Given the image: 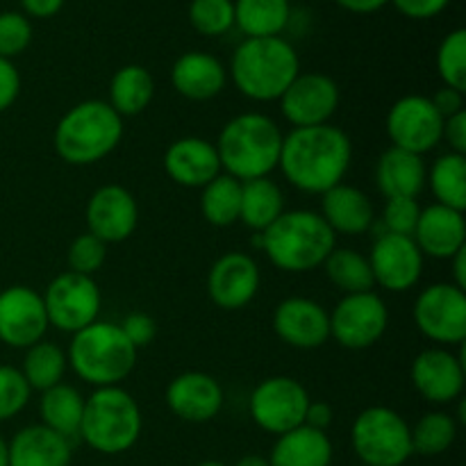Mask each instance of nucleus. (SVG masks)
<instances>
[{
	"label": "nucleus",
	"instance_id": "cd10ccee",
	"mask_svg": "<svg viewBox=\"0 0 466 466\" xmlns=\"http://www.w3.org/2000/svg\"><path fill=\"white\" fill-rule=\"evenodd\" d=\"M332 441L328 432L314 431L309 426H299L285 435L276 437V444L268 453L271 466H330Z\"/></svg>",
	"mask_w": 466,
	"mask_h": 466
},
{
	"label": "nucleus",
	"instance_id": "dca6fc26",
	"mask_svg": "<svg viewBox=\"0 0 466 466\" xmlns=\"http://www.w3.org/2000/svg\"><path fill=\"white\" fill-rule=\"evenodd\" d=\"M373 282L391 294H405L419 285L423 273V262L419 246L412 237L380 232L369 250Z\"/></svg>",
	"mask_w": 466,
	"mask_h": 466
},
{
	"label": "nucleus",
	"instance_id": "4468645a",
	"mask_svg": "<svg viewBox=\"0 0 466 466\" xmlns=\"http://www.w3.org/2000/svg\"><path fill=\"white\" fill-rule=\"evenodd\" d=\"M280 114L291 127H314L330 123L339 109L341 91L330 76L300 71L280 96Z\"/></svg>",
	"mask_w": 466,
	"mask_h": 466
},
{
	"label": "nucleus",
	"instance_id": "423d86ee",
	"mask_svg": "<svg viewBox=\"0 0 466 466\" xmlns=\"http://www.w3.org/2000/svg\"><path fill=\"white\" fill-rule=\"evenodd\" d=\"M139 350L126 339L118 323L94 321L71 335L66 360L80 380L96 387H118L137 367Z\"/></svg>",
	"mask_w": 466,
	"mask_h": 466
},
{
	"label": "nucleus",
	"instance_id": "ea45409f",
	"mask_svg": "<svg viewBox=\"0 0 466 466\" xmlns=\"http://www.w3.org/2000/svg\"><path fill=\"white\" fill-rule=\"evenodd\" d=\"M105 259H107V244L94 237L91 232H82L71 241L66 253L68 271L80 273V276H91L103 268Z\"/></svg>",
	"mask_w": 466,
	"mask_h": 466
},
{
	"label": "nucleus",
	"instance_id": "13d9d810",
	"mask_svg": "<svg viewBox=\"0 0 466 466\" xmlns=\"http://www.w3.org/2000/svg\"><path fill=\"white\" fill-rule=\"evenodd\" d=\"M360 466H367V464H360Z\"/></svg>",
	"mask_w": 466,
	"mask_h": 466
},
{
	"label": "nucleus",
	"instance_id": "393cba45",
	"mask_svg": "<svg viewBox=\"0 0 466 466\" xmlns=\"http://www.w3.org/2000/svg\"><path fill=\"white\" fill-rule=\"evenodd\" d=\"M321 218L335 235H364L376 223V209L369 194L353 185L339 182L321 194Z\"/></svg>",
	"mask_w": 466,
	"mask_h": 466
},
{
	"label": "nucleus",
	"instance_id": "f257e3e1",
	"mask_svg": "<svg viewBox=\"0 0 466 466\" xmlns=\"http://www.w3.org/2000/svg\"><path fill=\"white\" fill-rule=\"evenodd\" d=\"M353 162V141L339 126L291 127L282 139L278 168L303 194L321 196L344 182Z\"/></svg>",
	"mask_w": 466,
	"mask_h": 466
},
{
	"label": "nucleus",
	"instance_id": "a18cd8bd",
	"mask_svg": "<svg viewBox=\"0 0 466 466\" xmlns=\"http://www.w3.org/2000/svg\"><path fill=\"white\" fill-rule=\"evenodd\" d=\"M21 94V73L12 59L0 57V114L7 112Z\"/></svg>",
	"mask_w": 466,
	"mask_h": 466
},
{
	"label": "nucleus",
	"instance_id": "6ab92c4d",
	"mask_svg": "<svg viewBox=\"0 0 466 466\" xmlns=\"http://www.w3.org/2000/svg\"><path fill=\"white\" fill-rule=\"evenodd\" d=\"M262 282L258 262L248 253L230 250L214 259L208 271V296L218 309L237 312L255 300Z\"/></svg>",
	"mask_w": 466,
	"mask_h": 466
},
{
	"label": "nucleus",
	"instance_id": "c03bdc74",
	"mask_svg": "<svg viewBox=\"0 0 466 466\" xmlns=\"http://www.w3.org/2000/svg\"><path fill=\"white\" fill-rule=\"evenodd\" d=\"M118 328H121L126 339L130 341L137 350L150 346L155 337H157V321L146 312H130L121 323H118Z\"/></svg>",
	"mask_w": 466,
	"mask_h": 466
},
{
	"label": "nucleus",
	"instance_id": "ddd939ff",
	"mask_svg": "<svg viewBox=\"0 0 466 466\" xmlns=\"http://www.w3.org/2000/svg\"><path fill=\"white\" fill-rule=\"evenodd\" d=\"M385 130L391 146L423 157L441 144L444 118L435 109L431 96L410 94L391 105L385 118Z\"/></svg>",
	"mask_w": 466,
	"mask_h": 466
},
{
	"label": "nucleus",
	"instance_id": "4d7b16f0",
	"mask_svg": "<svg viewBox=\"0 0 466 466\" xmlns=\"http://www.w3.org/2000/svg\"><path fill=\"white\" fill-rule=\"evenodd\" d=\"M198 466H228V464L218 462V460H208V462H200Z\"/></svg>",
	"mask_w": 466,
	"mask_h": 466
},
{
	"label": "nucleus",
	"instance_id": "bb28decb",
	"mask_svg": "<svg viewBox=\"0 0 466 466\" xmlns=\"http://www.w3.org/2000/svg\"><path fill=\"white\" fill-rule=\"evenodd\" d=\"M9 466H71V440L50 428L35 423L25 426L7 441Z\"/></svg>",
	"mask_w": 466,
	"mask_h": 466
},
{
	"label": "nucleus",
	"instance_id": "37998d69",
	"mask_svg": "<svg viewBox=\"0 0 466 466\" xmlns=\"http://www.w3.org/2000/svg\"><path fill=\"white\" fill-rule=\"evenodd\" d=\"M419 214H421V205H419L417 198L385 200V208H382V214H380L382 232L412 237L414 228H417V221H419Z\"/></svg>",
	"mask_w": 466,
	"mask_h": 466
},
{
	"label": "nucleus",
	"instance_id": "9d476101",
	"mask_svg": "<svg viewBox=\"0 0 466 466\" xmlns=\"http://www.w3.org/2000/svg\"><path fill=\"white\" fill-rule=\"evenodd\" d=\"M41 299H44L50 328L68 332V335H76L77 330L98 321L100 308H103L98 282L91 276H80L73 271L55 276Z\"/></svg>",
	"mask_w": 466,
	"mask_h": 466
},
{
	"label": "nucleus",
	"instance_id": "a19ab883",
	"mask_svg": "<svg viewBox=\"0 0 466 466\" xmlns=\"http://www.w3.org/2000/svg\"><path fill=\"white\" fill-rule=\"evenodd\" d=\"M32 390L21 369L0 364V423L18 417L30 403Z\"/></svg>",
	"mask_w": 466,
	"mask_h": 466
},
{
	"label": "nucleus",
	"instance_id": "7ed1b4c3",
	"mask_svg": "<svg viewBox=\"0 0 466 466\" xmlns=\"http://www.w3.org/2000/svg\"><path fill=\"white\" fill-rule=\"evenodd\" d=\"M300 73V59L285 36L244 39L232 53L228 77L244 98L255 103L280 100Z\"/></svg>",
	"mask_w": 466,
	"mask_h": 466
},
{
	"label": "nucleus",
	"instance_id": "a211bd4d",
	"mask_svg": "<svg viewBox=\"0 0 466 466\" xmlns=\"http://www.w3.org/2000/svg\"><path fill=\"white\" fill-rule=\"evenodd\" d=\"M86 232L103 244H121L135 235L139 226V205L130 189L121 185H103L89 196L85 208Z\"/></svg>",
	"mask_w": 466,
	"mask_h": 466
},
{
	"label": "nucleus",
	"instance_id": "6e6552de",
	"mask_svg": "<svg viewBox=\"0 0 466 466\" xmlns=\"http://www.w3.org/2000/svg\"><path fill=\"white\" fill-rule=\"evenodd\" d=\"M350 446L367 466H403L414 455L410 423L387 405H371L355 417Z\"/></svg>",
	"mask_w": 466,
	"mask_h": 466
},
{
	"label": "nucleus",
	"instance_id": "8fccbe9b",
	"mask_svg": "<svg viewBox=\"0 0 466 466\" xmlns=\"http://www.w3.org/2000/svg\"><path fill=\"white\" fill-rule=\"evenodd\" d=\"M332 419H335V412H332L330 403H326V400H309L308 412H305V426L326 432L330 428Z\"/></svg>",
	"mask_w": 466,
	"mask_h": 466
},
{
	"label": "nucleus",
	"instance_id": "20e7f679",
	"mask_svg": "<svg viewBox=\"0 0 466 466\" xmlns=\"http://www.w3.org/2000/svg\"><path fill=\"white\" fill-rule=\"evenodd\" d=\"M258 244L280 271L308 273L326 262L337 235L314 209H285L273 226L259 232Z\"/></svg>",
	"mask_w": 466,
	"mask_h": 466
},
{
	"label": "nucleus",
	"instance_id": "c9c22d12",
	"mask_svg": "<svg viewBox=\"0 0 466 466\" xmlns=\"http://www.w3.org/2000/svg\"><path fill=\"white\" fill-rule=\"evenodd\" d=\"M241 182L228 173L214 177L200 189V214L214 228H230L239 223Z\"/></svg>",
	"mask_w": 466,
	"mask_h": 466
},
{
	"label": "nucleus",
	"instance_id": "9b49d317",
	"mask_svg": "<svg viewBox=\"0 0 466 466\" xmlns=\"http://www.w3.org/2000/svg\"><path fill=\"white\" fill-rule=\"evenodd\" d=\"M414 326L437 346H462L466 339V291L453 282L428 285L412 308Z\"/></svg>",
	"mask_w": 466,
	"mask_h": 466
},
{
	"label": "nucleus",
	"instance_id": "72a5a7b5",
	"mask_svg": "<svg viewBox=\"0 0 466 466\" xmlns=\"http://www.w3.org/2000/svg\"><path fill=\"white\" fill-rule=\"evenodd\" d=\"M321 267L323 271H326L328 280H330L344 296L373 291V287H376L369 258L367 255L358 253L355 248L335 246Z\"/></svg>",
	"mask_w": 466,
	"mask_h": 466
},
{
	"label": "nucleus",
	"instance_id": "f3484780",
	"mask_svg": "<svg viewBox=\"0 0 466 466\" xmlns=\"http://www.w3.org/2000/svg\"><path fill=\"white\" fill-rule=\"evenodd\" d=\"M48 314L44 299L27 285H12L0 291V341L9 349L25 350L46 339Z\"/></svg>",
	"mask_w": 466,
	"mask_h": 466
},
{
	"label": "nucleus",
	"instance_id": "de8ad7c7",
	"mask_svg": "<svg viewBox=\"0 0 466 466\" xmlns=\"http://www.w3.org/2000/svg\"><path fill=\"white\" fill-rule=\"evenodd\" d=\"M441 141H446V144H449L451 153L466 155V109L464 112L444 118Z\"/></svg>",
	"mask_w": 466,
	"mask_h": 466
},
{
	"label": "nucleus",
	"instance_id": "3c124183",
	"mask_svg": "<svg viewBox=\"0 0 466 466\" xmlns=\"http://www.w3.org/2000/svg\"><path fill=\"white\" fill-rule=\"evenodd\" d=\"M66 0H21L23 14L27 18H53L62 12Z\"/></svg>",
	"mask_w": 466,
	"mask_h": 466
},
{
	"label": "nucleus",
	"instance_id": "a878e982",
	"mask_svg": "<svg viewBox=\"0 0 466 466\" xmlns=\"http://www.w3.org/2000/svg\"><path fill=\"white\" fill-rule=\"evenodd\" d=\"M428 164L421 155L390 146L376 162L378 191L390 198H419L426 189Z\"/></svg>",
	"mask_w": 466,
	"mask_h": 466
},
{
	"label": "nucleus",
	"instance_id": "09e8293b",
	"mask_svg": "<svg viewBox=\"0 0 466 466\" xmlns=\"http://www.w3.org/2000/svg\"><path fill=\"white\" fill-rule=\"evenodd\" d=\"M431 100L437 112L441 114V118L464 112V94L458 89H451V86H441L435 96H431Z\"/></svg>",
	"mask_w": 466,
	"mask_h": 466
},
{
	"label": "nucleus",
	"instance_id": "5fc2aeb1",
	"mask_svg": "<svg viewBox=\"0 0 466 466\" xmlns=\"http://www.w3.org/2000/svg\"><path fill=\"white\" fill-rule=\"evenodd\" d=\"M235 466H271L268 464L267 455H259V453H248L244 458L237 460Z\"/></svg>",
	"mask_w": 466,
	"mask_h": 466
},
{
	"label": "nucleus",
	"instance_id": "f8f14e48",
	"mask_svg": "<svg viewBox=\"0 0 466 466\" xmlns=\"http://www.w3.org/2000/svg\"><path fill=\"white\" fill-rule=\"evenodd\" d=\"M330 314V337L349 350H367L390 326V308L376 291L341 296Z\"/></svg>",
	"mask_w": 466,
	"mask_h": 466
},
{
	"label": "nucleus",
	"instance_id": "5701e85b",
	"mask_svg": "<svg viewBox=\"0 0 466 466\" xmlns=\"http://www.w3.org/2000/svg\"><path fill=\"white\" fill-rule=\"evenodd\" d=\"M412 239L419 246L423 258L449 262L455 253L466 248L464 212H458V209H451L440 203L421 208Z\"/></svg>",
	"mask_w": 466,
	"mask_h": 466
},
{
	"label": "nucleus",
	"instance_id": "6e6d98bb",
	"mask_svg": "<svg viewBox=\"0 0 466 466\" xmlns=\"http://www.w3.org/2000/svg\"><path fill=\"white\" fill-rule=\"evenodd\" d=\"M0 466H9V449H7V440L0 435Z\"/></svg>",
	"mask_w": 466,
	"mask_h": 466
},
{
	"label": "nucleus",
	"instance_id": "0eeeda50",
	"mask_svg": "<svg viewBox=\"0 0 466 466\" xmlns=\"http://www.w3.org/2000/svg\"><path fill=\"white\" fill-rule=\"evenodd\" d=\"M144 431V414L127 390L100 387L85 399L80 437L91 451L103 455H121L135 449Z\"/></svg>",
	"mask_w": 466,
	"mask_h": 466
},
{
	"label": "nucleus",
	"instance_id": "79ce46f5",
	"mask_svg": "<svg viewBox=\"0 0 466 466\" xmlns=\"http://www.w3.org/2000/svg\"><path fill=\"white\" fill-rule=\"evenodd\" d=\"M32 44V23L23 12H0V57L14 59Z\"/></svg>",
	"mask_w": 466,
	"mask_h": 466
},
{
	"label": "nucleus",
	"instance_id": "473e14b6",
	"mask_svg": "<svg viewBox=\"0 0 466 466\" xmlns=\"http://www.w3.org/2000/svg\"><path fill=\"white\" fill-rule=\"evenodd\" d=\"M66 369V350L59 344H55V341H36L35 346L25 349V355H23L21 373L32 391H46L64 382Z\"/></svg>",
	"mask_w": 466,
	"mask_h": 466
},
{
	"label": "nucleus",
	"instance_id": "58836bf2",
	"mask_svg": "<svg viewBox=\"0 0 466 466\" xmlns=\"http://www.w3.org/2000/svg\"><path fill=\"white\" fill-rule=\"evenodd\" d=\"M189 23L203 36H221L235 27V0H191Z\"/></svg>",
	"mask_w": 466,
	"mask_h": 466
},
{
	"label": "nucleus",
	"instance_id": "39448f33",
	"mask_svg": "<svg viewBox=\"0 0 466 466\" xmlns=\"http://www.w3.org/2000/svg\"><path fill=\"white\" fill-rule=\"evenodd\" d=\"M123 139V118L107 100L89 98L73 105L59 116L53 132L55 153L71 167L103 162Z\"/></svg>",
	"mask_w": 466,
	"mask_h": 466
},
{
	"label": "nucleus",
	"instance_id": "49530a36",
	"mask_svg": "<svg viewBox=\"0 0 466 466\" xmlns=\"http://www.w3.org/2000/svg\"><path fill=\"white\" fill-rule=\"evenodd\" d=\"M403 16L412 21H428L444 12L451 5V0H390Z\"/></svg>",
	"mask_w": 466,
	"mask_h": 466
},
{
	"label": "nucleus",
	"instance_id": "2eb2a0df",
	"mask_svg": "<svg viewBox=\"0 0 466 466\" xmlns=\"http://www.w3.org/2000/svg\"><path fill=\"white\" fill-rule=\"evenodd\" d=\"M410 380L414 391L432 405H451L462 399L466 364L462 353L446 346H431L412 360Z\"/></svg>",
	"mask_w": 466,
	"mask_h": 466
},
{
	"label": "nucleus",
	"instance_id": "4be33fe9",
	"mask_svg": "<svg viewBox=\"0 0 466 466\" xmlns=\"http://www.w3.org/2000/svg\"><path fill=\"white\" fill-rule=\"evenodd\" d=\"M164 171L185 189H203L223 173L217 146L203 137H180L171 141L164 153Z\"/></svg>",
	"mask_w": 466,
	"mask_h": 466
},
{
	"label": "nucleus",
	"instance_id": "e433bc0d",
	"mask_svg": "<svg viewBox=\"0 0 466 466\" xmlns=\"http://www.w3.org/2000/svg\"><path fill=\"white\" fill-rule=\"evenodd\" d=\"M458 431L460 423L451 412L435 410V412L421 414L419 421L410 426L412 453L421 455V458H437V455L446 453L455 444Z\"/></svg>",
	"mask_w": 466,
	"mask_h": 466
},
{
	"label": "nucleus",
	"instance_id": "b1692460",
	"mask_svg": "<svg viewBox=\"0 0 466 466\" xmlns=\"http://www.w3.org/2000/svg\"><path fill=\"white\" fill-rule=\"evenodd\" d=\"M171 85L182 98L205 103L226 89L228 68L218 57L205 50L182 53L171 66Z\"/></svg>",
	"mask_w": 466,
	"mask_h": 466
},
{
	"label": "nucleus",
	"instance_id": "f704fd0d",
	"mask_svg": "<svg viewBox=\"0 0 466 466\" xmlns=\"http://www.w3.org/2000/svg\"><path fill=\"white\" fill-rule=\"evenodd\" d=\"M435 203L451 209H466V155L444 153L428 168V180Z\"/></svg>",
	"mask_w": 466,
	"mask_h": 466
},
{
	"label": "nucleus",
	"instance_id": "7c9ffc66",
	"mask_svg": "<svg viewBox=\"0 0 466 466\" xmlns=\"http://www.w3.org/2000/svg\"><path fill=\"white\" fill-rule=\"evenodd\" d=\"M82 414H85V396L68 382H59V385L41 391V426L50 428V431L66 437V440H73L80 432Z\"/></svg>",
	"mask_w": 466,
	"mask_h": 466
},
{
	"label": "nucleus",
	"instance_id": "603ef678",
	"mask_svg": "<svg viewBox=\"0 0 466 466\" xmlns=\"http://www.w3.org/2000/svg\"><path fill=\"white\" fill-rule=\"evenodd\" d=\"M335 3L350 14H376L390 5V0H335Z\"/></svg>",
	"mask_w": 466,
	"mask_h": 466
},
{
	"label": "nucleus",
	"instance_id": "2f4dec72",
	"mask_svg": "<svg viewBox=\"0 0 466 466\" xmlns=\"http://www.w3.org/2000/svg\"><path fill=\"white\" fill-rule=\"evenodd\" d=\"M289 21V0H235V25L246 39L282 36Z\"/></svg>",
	"mask_w": 466,
	"mask_h": 466
},
{
	"label": "nucleus",
	"instance_id": "1a4fd4ad",
	"mask_svg": "<svg viewBox=\"0 0 466 466\" xmlns=\"http://www.w3.org/2000/svg\"><path fill=\"white\" fill-rule=\"evenodd\" d=\"M309 400V391L300 380L291 376H271L250 391L248 414L259 431L280 437L303 426Z\"/></svg>",
	"mask_w": 466,
	"mask_h": 466
},
{
	"label": "nucleus",
	"instance_id": "aec40b11",
	"mask_svg": "<svg viewBox=\"0 0 466 466\" xmlns=\"http://www.w3.org/2000/svg\"><path fill=\"white\" fill-rule=\"evenodd\" d=\"M273 332L296 350H317L330 339V314L319 300L289 296L273 309Z\"/></svg>",
	"mask_w": 466,
	"mask_h": 466
},
{
	"label": "nucleus",
	"instance_id": "c756f323",
	"mask_svg": "<svg viewBox=\"0 0 466 466\" xmlns=\"http://www.w3.org/2000/svg\"><path fill=\"white\" fill-rule=\"evenodd\" d=\"M285 212V194L271 177L241 182V212L239 223L253 232H264Z\"/></svg>",
	"mask_w": 466,
	"mask_h": 466
},
{
	"label": "nucleus",
	"instance_id": "412c9836",
	"mask_svg": "<svg viewBox=\"0 0 466 466\" xmlns=\"http://www.w3.org/2000/svg\"><path fill=\"white\" fill-rule=\"evenodd\" d=\"M164 400L173 417L187 423H208L218 417L226 400L221 382L205 371H185L171 378Z\"/></svg>",
	"mask_w": 466,
	"mask_h": 466
},
{
	"label": "nucleus",
	"instance_id": "c85d7f7f",
	"mask_svg": "<svg viewBox=\"0 0 466 466\" xmlns=\"http://www.w3.org/2000/svg\"><path fill=\"white\" fill-rule=\"evenodd\" d=\"M155 98V80L139 64H126L109 80V107L121 118L146 112Z\"/></svg>",
	"mask_w": 466,
	"mask_h": 466
},
{
	"label": "nucleus",
	"instance_id": "4c0bfd02",
	"mask_svg": "<svg viewBox=\"0 0 466 466\" xmlns=\"http://www.w3.org/2000/svg\"><path fill=\"white\" fill-rule=\"evenodd\" d=\"M437 73L444 86L466 94V32L462 27L441 39L437 48Z\"/></svg>",
	"mask_w": 466,
	"mask_h": 466
},
{
	"label": "nucleus",
	"instance_id": "f03ea898",
	"mask_svg": "<svg viewBox=\"0 0 466 466\" xmlns=\"http://www.w3.org/2000/svg\"><path fill=\"white\" fill-rule=\"evenodd\" d=\"M282 139L285 132L267 114H237L214 141L221 171L239 182L268 177L280 162Z\"/></svg>",
	"mask_w": 466,
	"mask_h": 466
},
{
	"label": "nucleus",
	"instance_id": "864d4df0",
	"mask_svg": "<svg viewBox=\"0 0 466 466\" xmlns=\"http://www.w3.org/2000/svg\"><path fill=\"white\" fill-rule=\"evenodd\" d=\"M451 268H453V278H451L449 282H453L455 287H460V289L466 291V248L460 250V253H455L453 258L449 259Z\"/></svg>",
	"mask_w": 466,
	"mask_h": 466
}]
</instances>
